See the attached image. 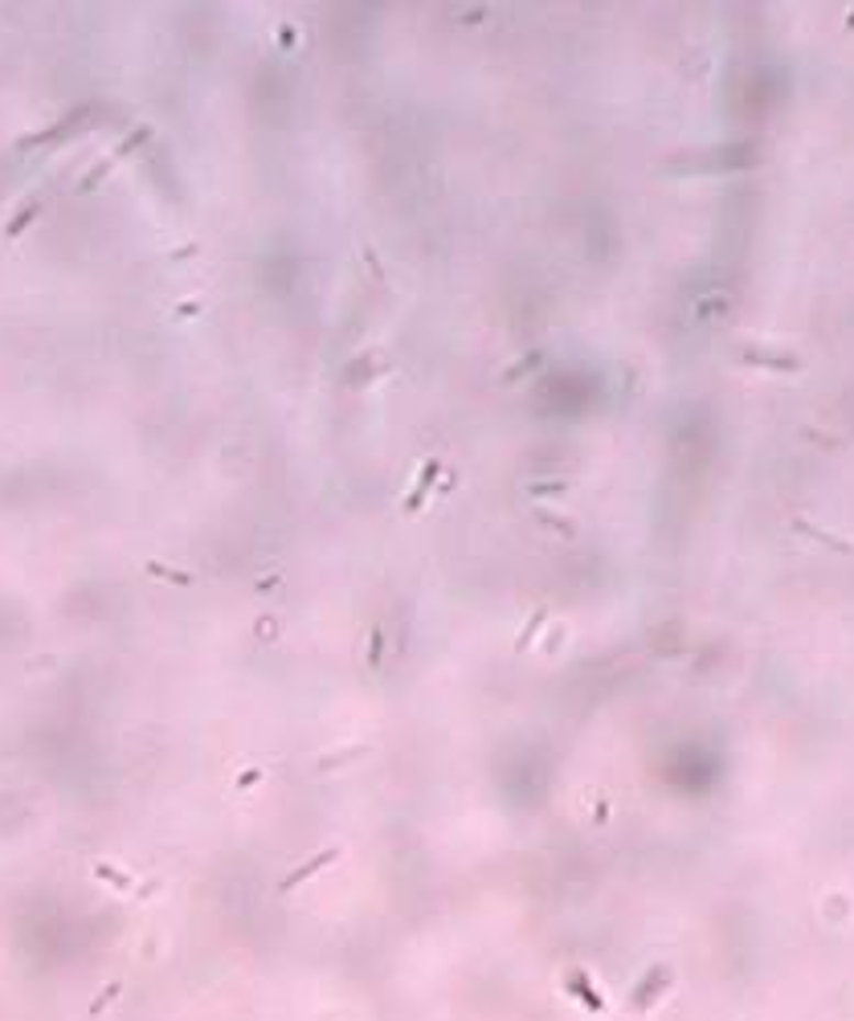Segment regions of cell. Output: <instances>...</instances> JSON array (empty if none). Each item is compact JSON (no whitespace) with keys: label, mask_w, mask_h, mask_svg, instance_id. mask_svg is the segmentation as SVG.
Instances as JSON below:
<instances>
[]
</instances>
